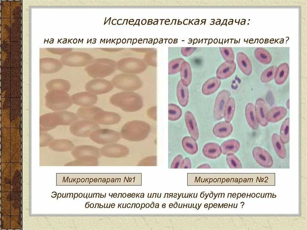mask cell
I'll list each match as a JSON object with an SVG mask.
<instances>
[{"label": "cell", "instance_id": "8", "mask_svg": "<svg viewBox=\"0 0 307 230\" xmlns=\"http://www.w3.org/2000/svg\"><path fill=\"white\" fill-rule=\"evenodd\" d=\"M92 58L90 56L82 54H71L63 56L61 58V63L64 65L71 67L84 66L89 63Z\"/></svg>", "mask_w": 307, "mask_h": 230}, {"label": "cell", "instance_id": "27", "mask_svg": "<svg viewBox=\"0 0 307 230\" xmlns=\"http://www.w3.org/2000/svg\"><path fill=\"white\" fill-rule=\"evenodd\" d=\"M182 144L183 148L188 154L193 155L197 152L198 145L196 141L192 137H184L182 140Z\"/></svg>", "mask_w": 307, "mask_h": 230}, {"label": "cell", "instance_id": "1", "mask_svg": "<svg viewBox=\"0 0 307 230\" xmlns=\"http://www.w3.org/2000/svg\"><path fill=\"white\" fill-rule=\"evenodd\" d=\"M76 119L77 117L74 114L65 110L45 113L40 118V130L46 132L58 125L69 124Z\"/></svg>", "mask_w": 307, "mask_h": 230}, {"label": "cell", "instance_id": "2", "mask_svg": "<svg viewBox=\"0 0 307 230\" xmlns=\"http://www.w3.org/2000/svg\"><path fill=\"white\" fill-rule=\"evenodd\" d=\"M110 103L126 111H131L139 109L143 105L141 96L133 91L122 92L111 96Z\"/></svg>", "mask_w": 307, "mask_h": 230}, {"label": "cell", "instance_id": "36", "mask_svg": "<svg viewBox=\"0 0 307 230\" xmlns=\"http://www.w3.org/2000/svg\"><path fill=\"white\" fill-rule=\"evenodd\" d=\"M226 161L230 168H238L242 167L240 161L234 153H228L227 154Z\"/></svg>", "mask_w": 307, "mask_h": 230}, {"label": "cell", "instance_id": "38", "mask_svg": "<svg viewBox=\"0 0 307 230\" xmlns=\"http://www.w3.org/2000/svg\"><path fill=\"white\" fill-rule=\"evenodd\" d=\"M197 47H183L182 49V53L185 56H188L191 55L196 50Z\"/></svg>", "mask_w": 307, "mask_h": 230}, {"label": "cell", "instance_id": "13", "mask_svg": "<svg viewBox=\"0 0 307 230\" xmlns=\"http://www.w3.org/2000/svg\"><path fill=\"white\" fill-rule=\"evenodd\" d=\"M233 129L232 126L230 122L222 121L218 122L214 126L213 132L216 137L225 138L231 134Z\"/></svg>", "mask_w": 307, "mask_h": 230}, {"label": "cell", "instance_id": "6", "mask_svg": "<svg viewBox=\"0 0 307 230\" xmlns=\"http://www.w3.org/2000/svg\"><path fill=\"white\" fill-rule=\"evenodd\" d=\"M113 88L112 83L104 79H94L88 81L85 85L87 91L96 94L107 93Z\"/></svg>", "mask_w": 307, "mask_h": 230}, {"label": "cell", "instance_id": "35", "mask_svg": "<svg viewBox=\"0 0 307 230\" xmlns=\"http://www.w3.org/2000/svg\"><path fill=\"white\" fill-rule=\"evenodd\" d=\"M275 72L274 66H272L264 71L261 76V81L264 83H267L272 80L274 77Z\"/></svg>", "mask_w": 307, "mask_h": 230}, {"label": "cell", "instance_id": "47", "mask_svg": "<svg viewBox=\"0 0 307 230\" xmlns=\"http://www.w3.org/2000/svg\"><path fill=\"white\" fill-rule=\"evenodd\" d=\"M114 195H114H114H113V197H114ZM116 195V196H117V194H116V195Z\"/></svg>", "mask_w": 307, "mask_h": 230}, {"label": "cell", "instance_id": "32", "mask_svg": "<svg viewBox=\"0 0 307 230\" xmlns=\"http://www.w3.org/2000/svg\"><path fill=\"white\" fill-rule=\"evenodd\" d=\"M168 108L169 119L175 120L180 118L182 111L179 106L173 103H170L168 104Z\"/></svg>", "mask_w": 307, "mask_h": 230}, {"label": "cell", "instance_id": "15", "mask_svg": "<svg viewBox=\"0 0 307 230\" xmlns=\"http://www.w3.org/2000/svg\"><path fill=\"white\" fill-rule=\"evenodd\" d=\"M186 124L191 136L196 141L199 137V131L196 119L192 113L186 111L185 114Z\"/></svg>", "mask_w": 307, "mask_h": 230}, {"label": "cell", "instance_id": "12", "mask_svg": "<svg viewBox=\"0 0 307 230\" xmlns=\"http://www.w3.org/2000/svg\"><path fill=\"white\" fill-rule=\"evenodd\" d=\"M255 112L257 120L260 125L266 126L268 121L267 120L268 108L266 103L262 98H258L256 101L255 106Z\"/></svg>", "mask_w": 307, "mask_h": 230}, {"label": "cell", "instance_id": "26", "mask_svg": "<svg viewBox=\"0 0 307 230\" xmlns=\"http://www.w3.org/2000/svg\"><path fill=\"white\" fill-rule=\"evenodd\" d=\"M222 153L224 155L237 152L240 147L239 142L235 139H230L223 142L221 145Z\"/></svg>", "mask_w": 307, "mask_h": 230}, {"label": "cell", "instance_id": "9", "mask_svg": "<svg viewBox=\"0 0 307 230\" xmlns=\"http://www.w3.org/2000/svg\"><path fill=\"white\" fill-rule=\"evenodd\" d=\"M40 72L41 74L55 73L62 68L61 61L52 58H44L40 60Z\"/></svg>", "mask_w": 307, "mask_h": 230}, {"label": "cell", "instance_id": "30", "mask_svg": "<svg viewBox=\"0 0 307 230\" xmlns=\"http://www.w3.org/2000/svg\"><path fill=\"white\" fill-rule=\"evenodd\" d=\"M280 139L284 144L287 143L289 140V118L285 119L283 122L280 128Z\"/></svg>", "mask_w": 307, "mask_h": 230}, {"label": "cell", "instance_id": "33", "mask_svg": "<svg viewBox=\"0 0 307 230\" xmlns=\"http://www.w3.org/2000/svg\"><path fill=\"white\" fill-rule=\"evenodd\" d=\"M219 51L221 55L225 61L232 62L234 61V54L231 47H220Z\"/></svg>", "mask_w": 307, "mask_h": 230}, {"label": "cell", "instance_id": "11", "mask_svg": "<svg viewBox=\"0 0 307 230\" xmlns=\"http://www.w3.org/2000/svg\"><path fill=\"white\" fill-rule=\"evenodd\" d=\"M252 155L256 162L261 166L270 167L273 165V158L270 153L264 149L256 147L252 151Z\"/></svg>", "mask_w": 307, "mask_h": 230}, {"label": "cell", "instance_id": "20", "mask_svg": "<svg viewBox=\"0 0 307 230\" xmlns=\"http://www.w3.org/2000/svg\"><path fill=\"white\" fill-rule=\"evenodd\" d=\"M176 94L179 104L183 107L186 106L189 101V90L188 87L184 85L180 80L177 85Z\"/></svg>", "mask_w": 307, "mask_h": 230}, {"label": "cell", "instance_id": "10", "mask_svg": "<svg viewBox=\"0 0 307 230\" xmlns=\"http://www.w3.org/2000/svg\"><path fill=\"white\" fill-rule=\"evenodd\" d=\"M73 103L83 106H90L96 103L97 97L95 94L87 92H82L74 94L71 96Z\"/></svg>", "mask_w": 307, "mask_h": 230}, {"label": "cell", "instance_id": "3", "mask_svg": "<svg viewBox=\"0 0 307 230\" xmlns=\"http://www.w3.org/2000/svg\"><path fill=\"white\" fill-rule=\"evenodd\" d=\"M46 106L54 112L65 110L72 104L67 92L60 90L48 91L45 96Z\"/></svg>", "mask_w": 307, "mask_h": 230}, {"label": "cell", "instance_id": "40", "mask_svg": "<svg viewBox=\"0 0 307 230\" xmlns=\"http://www.w3.org/2000/svg\"><path fill=\"white\" fill-rule=\"evenodd\" d=\"M198 168H210V167L208 165L205 164H203V165H201V166H200Z\"/></svg>", "mask_w": 307, "mask_h": 230}, {"label": "cell", "instance_id": "17", "mask_svg": "<svg viewBox=\"0 0 307 230\" xmlns=\"http://www.w3.org/2000/svg\"><path fill=\"white\" fill-rule=\"evenodd\" d=\"M202 151L205 157L211 159L217 158L220 156L222 153L221 147L214 142L206 144L204 146Z\"/></svg>", "mask_w": 307, "mask_h": 230}, {"label": "cell", "instance_id": "44", "mask_svg": "<svg viewBox=\"0 0 307 230\" xmlns=\"http://www.w3.org/2000/svg\"><path fill=\"white\" fill-rule=\"evenodd\" d=\"M92 194H93V193H92V194H91V198H92Z\"/></svg>", "mask_w": 307, "mask_h": 230}, {"label": "cell", "instance_id": "39", "mask_svg": "<svg viewBox=\"0 0 307 230\" xmlns=\"http://www.w3.org/2000/svg\"><path fill=\"white\" fill-rule=\"evenodd\" d=\"M183 166L184 168H190L191 167V161L189 158H185L183 162Z\"/></svg>", "mask_w": 307, "mask_h": 230}, {"label": "cell", "instance_id": "46", "mask_svg": "<svg viewBox=\"0 0 307 230\" xmlns=\"http://www.w3.org/2000/svg\"><path fill=\"white\" fill-rule=\"evenodd\" d=\"M112 195H113V193H112V195H111V196H112V197H111V198H112Z\"/></svg>", "mask_w": 307, "mask_h": 230}, {"label": "cell", "instance_id": "7", "mask_svg": "<svg viewBox=\"0 0 307 230\" xmlns=\"http://www.w3.org/2000/svg\"><path fill=\"white\" fill-rule=\"evenodd\" d=\"M231 95L230 91L226 90L221 91L217 94L213 110V117L216 120L219 121L223 118L225 106Z\"/></svg>", "mask_w": 307, "mask_h": 230}, {"label": "cell", "instance_id": "19", "mask_svg": "<svg viewBox=\"0 0 307 230\" xmlns=\"http://www.w3.org/2000/svg\"><path fill=\"white\" fill-rule=\"evenodd\" d=\"M245 115L246 121L250 128L253 130H257L259 124L256 117L255 106L252 103H249L246 105Z\"/></svg>", "mask_w": 307, "mask_h": 230}, {"label": "cell", "instance_id": "21", "mask_svg": "<svg viewBox=\"0 0 307 230\" xmlns=\"http://www.w3.org/2000/svg\"><path fill=\"white\" fill-rule=\"evenodd\" d=\"M221 83L220 79L217 77H213L207 80L203 84L202 91L204 95L211 94L217 91Z\"/></svg>", "mask_w": 307, "mask_h": 230}, {"label": "cell", "instance_id": "31", "mask_svg": "<svg viewBox=\"0 0 307 230\" xmlns=\"http://www.w3.org/2000/svg\"><path fill=\"white\" fill-rule=\"evenodd\" d=\"M67 141L62 139H53L48 145L51 150L55 152H63L65 151Z\"/></svg>", "mask_w": 307, "mask_h": 230}, {"label": "cell", "instance_id": "28", "mask_svg": "<svg viewBox=\"0 0 307 230\" xmlns=\"http://www.w3.org/2000/svg\"><path fill=\"white\" fill-rule=\"evenodd\" d=\"M235 102L234 99L230 97L226 104L224 113L225 121L230 122L232 120L235 110Z\"/></svg>", "mask_w": 307, "mask_h": 230}, {"label": "cell", "instance_id": "25", "mask_svg": "<svg viewBox=\"0 0 307 230\" xmlns=\"http://www.w3.org/2000/svg\"><path fill=\"white\" fill-rule=\"evenodd\" d=\"M180 80L185 85L188 86L191 83L192 79V73L189 64L184 61L182 64L180 70Z\"/></svg>", "mask_w": 307, "mask_h": 230}, {"label": "cell", "instance_id": "41", "mask_svg": "<svg viewBox=\"0 0 307 230\" xmlns=\"http://www.w3.org/2000/svg\"><path fill=\"white\" fill-rule=\"evenodd\" d=\"M286 106L288 109H289V99L286 103Z\"/></svg>", "mask_w": 307, "mask_h": 230}, {"label": "cell", "instance_id": "34", "mask_svg": "<svg viewBox=\"0 0 307 230\" xmlns=\"http://www.w3.org/2000/svg\"><path fill=\"white\" fill-rule=\"evenodd\" d=\"M184 61V59L180 58L171 61L168 65V75L174 74L178 73L180 71L182 64Z\"/></svg>", "mask_w": 307, "mask_h": 230}, {"label": "cell", "instance_id": "37", "mask_svg": "<svg viewBox=\"0 0 307 230\" xmlns=\"http://www.w3.org/2000/svg\"><path fill=\"white\" fill-rule=\"evenodd\" d=\"M52 136L46 132H41L40 133V147L48 146L53 140Z\"/></svg>", "mask_w": 307, "mask_h": 230}, {"label": "cell", "instance_id": "43", "mask_svg": "<svg viewBox=\"0 0 307 230\" xmlns=\"http://www.w3.org/2000/svg\"><path fill=\"white\" fill-rule=\"evenodd\" d=\"M87 194H88V193H87L86 196L85 197H87V199H88V197H87Z\"/></svg>", "mask_w": 307, "mask_h": 230}, {"label": "cell", "instance_id": "24", "mask_svg": "<svg viewBox=\"0 0 307 230\" xmlns=\"http://www.w3.org/2000/svg\"><path fill=\"white\" fill-rule=\"evenodd\" d=\"M272 140L274 148L277 155L282 159L285 158L286 156V148L279 135L276 133H273Z\"/></svg>", "mask_w": 307, "mask_h": 230}, {"label": "cell", "instance_id": "18", "mask_svg": "<svg viewBox=\"0 0 307 230\" xmlns=\"http://www.w3.org/2000/svg\"><path fill=\"white\" fill-rule=\"evenodd\" d=\"M236 59L238 66L242 72L247 75H250L252 72V66L247 55L243 52H239Z\"/></svg>", "mask_w": 307, "mask_h": 230}, {"label": "cell", "instance_id": "29", "mask_svg": "<svg viewBox=\"0 0 307 230\" xmlns=\"http://www.w3.org/2000/svg\"><path fill=\"white\" fill-rule=\"evenodd\" d=\"M254 55L257 59L261 63L268 64L272 61V57L269 52L262 48H258L254 52Z\"/></svg>", "mask_w": 307, "mask_h": 230}, {"label": "cell", "instance_id": "14", "mask_svg": "<svg viewBox=\"0 0 307 230\" xmlns=\"http://www.w3.org/2000/svg\"><path fill=\"white\" fill-rule=\"evenodd\" d=\"M45 87L48 91L60 90L68 92L71 84L67 80L62 79H55L48 81L46 83Z\"/></svg>", "mask_w": 307, "mask_h": 230}, {"label": "cell", "instance_id": "16", "mask_svg": "<svg viewBox=\"0 0 307 230\" xmlns=\"http://www.w3.org/2000/svg\"><path fill=\"white\" fill-rule=\"evenodd\" d=\"M236 69V65L234 61L232 62H224L217 69L216 72L217 77L220 79H226L234 73Z\"/></svg>", "mask_w": 307, "mask_h": 230}, {"label": "cell", "instance_id": "5", "mask_svg": "<svg viewBox=\"0 0 307 230\" xmlns=\"http://www.w3.org/2000/svg\"><path fill=\"white\" fill-rule=\"evenodd\" d=\"M112 82L116 88L128 91L138 90L142 84V80L138 76L130 74H118L112 79Z\"/></svg>", "mask_w": 307, "mask_h": 230}, {"label": "cell", "instance_id": "42", "mask_svg": "<svg viewBox=\"0 0 307 230\" xmlns=\"http://www.w3.org/2000/svg\"><path fill=\"white\" fill-rule=\"evenodd\" d=\"M121 204H121V205H119V204H118V208H119V206H120V208H121Z\"/></svg>", "mask_w": 307, "mask_h": 230}, {"label": "cell", "instance_id": "4", "mask_svg": "<svg viewBox=\"0 0 307 230\" xmlns=\"http://www.w3.org/2000/svg\"><path fill=\"white\" fill-rule=\"evenodd\" d=\"M115 70V62L107 59H99L95 63L87 67L85 70L93 78H102L109 76Z\"/></svg>", "mask_w": 307, "mask_h": 230}, {"label": "cell", "instance_id": "22", "mask_svg": "<svg viewBox=\"0 0 307 230\" xmlns=\"http://www.w3.org/2000/svg\"><path fill=\"white\" fill-rule=\"evenodd\" d=\"M287 112L286 109L284 107L279 106L274 107L268 112L267 121L273 123L278 122L285 116Z\"/></svg>", "mask_w": 307, "mask_h": 230}, {"label": "cell", "instance_id": "23", "mask_svg": "<svg viewBox=\"0 0 307 230\" xmlns=\"http://www.w3.org/2000/svg\"><path fill=\"white\" fill-rule=\"evenodd\" d=\"M289 72L288 64L285 63L280 65L275 71L274 79L275 82L278 85L283 84L287 79Z\"/></svg>", "mask_w": 307, "mask_h": 230}, {"label": "cell", "instance_id": "45", "mask_svg": "<svg viewBox=\"0 0 307 230\" xmlns=\"http://www.w3.org/2000/svg\"><path fill=\"white\" fill-rule=\"evenodd\" d=\"M106 193L105 194V197H104L105 198V197H106Z\"/></svg>", "mask_w": 307, "mask_h": 230}]
</instances>
